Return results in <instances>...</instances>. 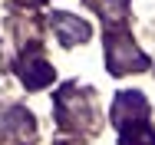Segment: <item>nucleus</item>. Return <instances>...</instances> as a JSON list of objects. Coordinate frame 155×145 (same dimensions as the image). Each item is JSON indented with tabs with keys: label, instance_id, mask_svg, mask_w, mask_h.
Instances as JSON below:
<instances>
[{
	"label": "nucleus",
	"instance_id": "1",
	"mask_svg": "<svg viewBox=\"0 0 155 145\" xmlns=\"http://www.w3.org/2000/svg\"><path fill=\"white\" fill-rule=\"evenodd\" d=\"M106 66L112 76L142 73V69H149V56H142V50L129 40V33L109 30L106 33Z\"/></svg>",
	"mask_w": 155,
	"mask_h": 145
},
{
	"label": "nucleus",
	"instance_id": "2",
	"mask_svg": "<svg viewBox=\"0 0 155 145\" xmlns=\"http://www.w3.org/2000/svg\"><path fill=\"white\" fill-rule=\"evenodd\" d=\"M56 119L63 129H86L93 122V106H89V92L79 86H63L56 92Z\"/></svg>",
	"mask_w": 155,
	"mask_h": 145
},
{
	"label": "nucleus",
	"instance_id": "3",
	"mask_svg": "<svg viewBox=\"0 0 155 145\" xmlns=\"http://www.w3.org/2000/svg\"><path fill=\"white\" fill-rule=\"evenodd\" d=\"M145 119H149V102H145V96L142 92H119L116 96V106H112V122L119 125V129H132V125H145Z\"/></svg>",
	"mask_w": 155,
	"mask_h": 145
},
{
	"label": "nucleus",
	"instance_id": "4",
	"mask_svg": "<svg viewBox=\"0 0 155 145\" xmlns=\"http://www.w3.org/2000/svg\"><path fill=\"white\" fill-rule=\"evenodd\" d=\"M17 76L27 83V89H43L46 83H53V66L36 50H27L23 56L17 59Z\"/></svg>",
	"mask_w": 155,
	"mask_h": 145
},
{
	"label": "nucleus",
	"instance_id": "5",
	"mask_svg": "<svg viewBox=\"0 0 155 145\" xmlns=\"http://www.w3.org/2000/svg\"><path fill=\"white\" fill-rule=\"evenodd\" d=\"M50 27L56 30L60 43H66V46H76V43H86L89 40V23L79 20V17H73V13H53L50 17Z\"/></svg>",
	"mask_w": 155,
	"mask_h": 145
},
{
	"label": "nucleus",
	"instance_id": "6",
	"mask_svg": "<svg viewBox=\"0 0 155 145\" xmlns=\"http://www.w3.org/2000/svg\"><path fill=\"white\" fill-rule=\"evenodd\" d=\"M0 125H3V132L13 135V139H30L33 129H36V125H33V116L27 112V109H10Z\"/></svg>",
	"mask_w": 155,
	"mask_h": 145
},
{
	"label": "nucleus",
	"instance_id": "7",
	"mask_svg": "<svg viewBox=\"0 0 155 145\" xmlns=\"http://www.w3.org/2000/svg\"><path fill=\"white\" fill-rule=\"evenodd\" d=\"M93 7L99 10L102 23H109V27H122L129 17V0H93Z\"/></svg>",
	"mask_w": 155,
	"mask_h": 145
},
{
	"label": "nucleus",
	"instance_id": "8",
	"mask_svg": "<svg viewBox=\"0 0 155 145\" xmlns=\"http://www.w3.org/2000/svg\"><path fill=\"white\" fill-rule=\"evenodd\" d=\"M122 145H155V132L149 125H132L122 132Z\"/></svg>",
	"mask_w": 155,
	"mask_h": 145
},
{
	"label": "nucleus",
	"instance_id": "9",
	"mask_svg": "<svg viewBox=\"0 0 155 145\" xmlns=\"http://www.w3.org/2000/svg\"><path fill=\"white\" fill-rule=\"evenodd\" d=\"M20 3H27V7H36V3H43V0H20Z\"/></svg>",
	"mask_w": 155,
	"mask_h": 145
}]
</instances>
